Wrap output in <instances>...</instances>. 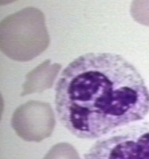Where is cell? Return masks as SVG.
Masks as SVG:
<instances>
[{"label":"cell","mask_w":149,"mask_h":159,"mask_svg":"<svg viewBox=\"0 0 149 159\" xmlns=\"http://www.w3.org/2000/svg\"><path fill=\"white\" fill-rule=\"evenodd\" d=\"M11 123L16 134L24 141L40 142L51 136L56 121L50 103L29 101L15 110Z\"/></svg>","instance_id":"277c9868"},{"label":"cell","mask_w":149,"mask_h":159,"mask_svg":"<svg viewBox=\"0 0 149 159\" xmlns=\"http://www.w3.org/2000/svg\"><path fill=\"white\" fill-rule=\"evenodd\" d=\"M43 159H80L76 148L68 143L55 144Z\"/></svg>","instance_id":"8992f818"},{"label":"cell","mask_w":149,"mask_h":159,"mask_svg":"<svg viewBox=\"0 0 149 159\" xmlns=\"http://www.w3.org/2000/svg\"><path fill=\"white\" fill-rule=\"evenodd\" d=\"M83 159H149V121L113 131L97 141Z\"/></svg>","instance_id":"3957f363"},{"label":"cell","mask_w":149,"mask_h":159,"mask_svg":"<svg viewBox=\"0 0 149 159\" xmlns=\"http://www.w3.org/2000/svg\"><path fill=\"white\" fill-rule=\"evenodd\" d=\"M0 32L2 52L16 61L34 59L50 43L45 16L36 7H26L6 16L1 21Z\"/></svg>","instance_id":"7a4b0ae2"},{"label":"cell","mask_w":149,"mask_h":159,"mask_svg":"<svg viewBox=\"0 0 149 159\" xmlns=\"http://www.w3.org/2000/svg\"><path fill=\"white\" fill-rule=\"evenodd\" d=\"M61 67V64H52L49 59L43 61L27 74L22 85L21 96L41 93L52 88Z\"/></svg>","instance_id":"5b68a950"},{"label":"cell","mask_w":149,"mask_h":159,"mask_svg":"<svg viewBox=\"0 0 149 159\" xmlns=\"http://www.w3.org/2000/svg\"><path fill=\"white\" fill-rule=\"evenodd\" d=\"M55 106L71 134L95 139L143 120L149 113V92L137 68L122 55L89 52L61 73Z\"/></svg>","instance_id":"6da1fadb"}]
</instances>
